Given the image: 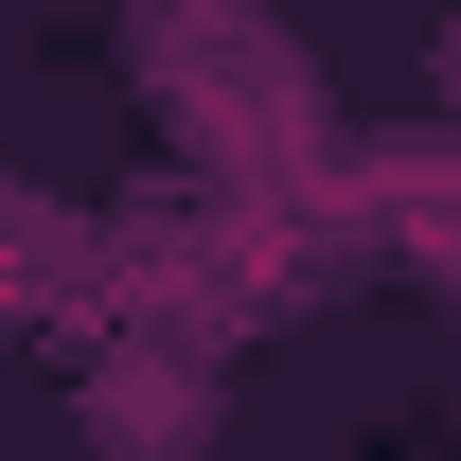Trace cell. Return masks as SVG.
Masks as SVG:
<instances>
[{
    "label": "cell",
    "mask_w": 461,
    "mask_h": 461,
    "mask_svg": "<svg viewBox=\"0 0 461 461\" xmlns=\"http://www.w3.org/2000/svg\"><path fill=\"white\" fill-rule=\"evenodd\" d=\"M444 89H461V18H444Z\"/></svg>",
    "instance_id": "obj_1"
}]
</instances>
